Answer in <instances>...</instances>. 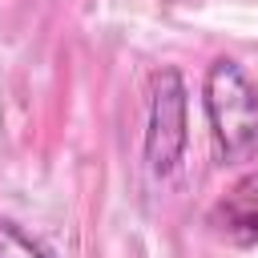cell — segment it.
Returning a JSON list of instances; mask_svg holds the SVG:
<instances>
[{
    "label": "cell",
    "mask_w": 258,
    "mask_h": 258,
    "mask_svg": "<svg viewBox=\"0 0 258 258\" xmlns=\"http://www.w3.org/2000/svg\"><path fill=\"white\" fill-rule=\"evenodd\" d=\"M206 117L226 161H242L258 149V85L238 60H214L206 73Z\"/></svg>",
    "instance_id": "cell-1"
},
{
    "label": "cell",
    "mask_w": 258,
    "mask_h": 258,
    "mask_svg": "<svg viewBox=\"0 0 258 258\" xmlns=\"http://www.w3.org/2000/svg\"><path fill=\"white\" fill-rule=\"evenodd\" d=\"M185 153V89L173 69L157 73L153 101H149V133H145V161L153 173H173Z\"/></svg>",
    "instance_id": "cell-2"
},
{
    "label": "cell",
    "mask_w": 258,
    "mask_h": 258,
    "mask_svg": "<svg viewBox=\"0 0 258 258\" xmlns=\"http://www.w3.org/2000/svg\"><path fill=\"white\" fill-rule=\"evenodd\" d=\"M210 226L226 242H238V246L258 242V169H250L226 189V198L210 210Z\"/></svg>",
    "instance_id": "cell-3"
},
{
    "label": "cell",
    "mask_w": 258,
    "mask_h": 258,
    "mask_svg": "<svg viewBox=\"0 0 258 258\" xmlns=\"http://www.w3.org/2000/svg\"><path fill=\"white\" fill-rule=\"evenodd\" d=\"M0 258H52V254L12 218H0Z\"/></svg>",
    "instance_id": "cell-4"
}]
</instances>
